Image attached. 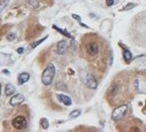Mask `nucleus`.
<instances>
[{"label": "nucleus", "mask_w": 146, "mask_h": 132, "mask_svg": "<svg viewBox=\"0 0 146 132\" xmlns=\"http://www.w3.org/2000/svg\"><path fill=\"white\" fill-rule=\"evenodd\" d=\"M84 53L89 58H96L100 53V43L98 39H86L83 45Z\"/></svg>", "instance_id": "f257e3e1"}, {"label": "nucleus", "mask_w": 146, "mask_h": 132, "mask_svg": "<svg viewBox=\"0 0 146 132\" xmlns=\"http://www.w3.org/2000/svg\"><path fill=\"white\" fill-rule=\"evenodd\" d=\"M56 73V68L53 63H49L42 74V82L44 85H50Z\"/></svg>", "instance_id": "f03ea898"}, {"label": "nucleus", "mask_w": 146, "mask_h": 132, "mask_svg": "<svg viewBox=\"0 0 146 132\" xmlns=\"http://www.w3.org/2000/svg\"><path fill=\"white\" fill-rule=\"evenodd\" d=\"M12 127H14L16 130H23L27 127V120L23 116H16L11 121Z\"/></svg>", "instance_id": "7ed1b4c3"}, {"label": "nucleus", "mask_w": 146, "mask_h": 132, "mask_svg": "<svg viewBox=\"0 0 146 132\" xmlns=\"http://www.w3.org/2000/svg\"><path fill=\"white\" fill-rule=\"evenodd\" d=\"M128 111V106L127 105H122L119 107L115 108L114 111L112 113V119L115 121H118L120 119H122L126 115Z\"/></svg>", "instance_id": "20e7f679"}, {"label": "nucleus", "mask_w": 146, "mask_h": 132, "mask_svg": "<svg viewBox=\"0 0 146 132\" xmlns=\"http://www.w3.org/2000/svg\"><path fill=\"white\" fill-rule=\"evenodd\" d=\"M84 82H85V84H86L87 87H89V89H96V87H98V81H96V77H94V76H92L91 74H89V73L85 74Z\"/></svg>", "instance_id": "39448f33"}, {"label": "nucleus", "mask_w": 146, "mask_h": 132, "mask_svg": "<svg viewBox=\"0 0 146 132\" xmlns=\"http://www.w3.org/2000/svg\"><path fill=\"white\" fill-rule=\"evenodd\" d=\"M23 102H25V96L21 95V93H16V95H14V96L10 99L9 104H10V106H12V107H16V106L21 105Z\"/></svg>", "instance_id": "423d86ee"}, {"label": "nucleus", "mask_w": 146, "mask_h": 132, "mask_svg": "<svg viewBox=\"0 0 146 132\" xmlns=\"http://www.w3.org/2000/svg\"><path fill=\"white\" fill-rule=\"evenodd\" d=\"M67 48H68V43L66 41H60L57 43V53L60 55H63L66 52Z\"/></svg>", "instance_id": "0eeeda50"}, {"label": "nucleus", "mask_w": 146, "mask_h": 132, "mask_svg": "<svg viewBox=\"0 0 146 132\" xmlns=\"http://www.w3.org/2000/svg\"><path fill=\"white\" fill-rule=\"evenodd\" d=\"M57 99L59 100L60 103H62L65 106H70L72 104L71 99L68 96H65V95H57Z\"/></svg>", "instance_id": "6e6552de"}, {"label": "nucleus", "mask_w": 146, "mask_h": 132, "mask_svg": "<svg viewBox=\"0 0 146 132\" xmlns=\"http://www.w3.org/2000/svg\"><path fill=\"white\" fill-rule=\"evenodd\" d=\"M30 77H31L30 74H29L27 72H23V73H21V74L18 75V78H17L18 84H19V85H23V84H25V82L29 81Z\"/></svg>", "instance_id": "1a4fd4ad"}, {"label": "nucleus", "mask_w": 146, "mask_h": 132, "mask_svg": "<svg viewBox=\"0 0 146 132\" xmlns=\"http://www.w3.org/2000/svg\"><path fill=\"white\" fill-rule=\"evenodd\" d=\"M122 47H123V58H124V60H125V62L129 63V62L132 60V53L130 52V50L126 49L124 46H122Z\"/></svg>", "instance_id": "9d476101"}, {"label": "nucleus", "mask_w": 146, "mask_h": 132, "mask_svg": "<svg viewBox=\"0 0 146 132\" xmlns=\"http://www.w3.org/2000/svg\"><path fill=\"white\" fill-rule=\"evenodd\" d=\"M14 93H15V87H13V84H6V87H5V95L6 96H11Z\"/></svg>", "instance_id": "9b49d317"}, {"label": "nucleus", "mask_w": 146, "mask_h": 132, "mask_svg": "<svg viewBox=\"0 0 146 132\" xmlns=\"http://www.w3.org/2000/svg\"><path fill=\"white\" fill-rule=\"evenodd\" d=\"M53 29H55V30L57 31V32H59L60 34H62L63 36H65V37H67V38H69V39H72L73 37L71 36V34H69L68 32H67L66 30H63V29H60L59 27H57V25H53Z\"/></svg>", "instance_id": "f8f14e48"}, {"label": "nucleus", "mask_w": 146, "mask_h": 132, "mask_svg": "<svg viewBox=\"0 0 146 132\" xmlns=\"http://www.w3.org/2000/svg\"><path fill=\"white\" fill-rule=\"evenodd\" d=\"M47 38H48V36L44 37V38H42L41 40H38V41H36V42H34V43H32V44H31V48L35 49L36 47V46H39L40 44H42L44 41H46V40H47Z\"/></svg>", "instance_id": "ddd939ff"}, {"label": "nucleus", "mask_w": 146, "mask_h": 132, "mask_svg": "<svg viewBox=\"0 0 146 132\" xmlns=\"http://www.w3.org/2000/svg\"><path fill=\"white\" fill-rule=\"evenodd\" d=\"M27 1V3L29 5H31V6L33 7V8H39L40 6V3L39 1H36V0H25Z\"/></svg>", "instance_id": "4468645a"}, {"label": "nucleus", "mask_w": 146, "mask_h": 132, "mask_svg": "<svg viewBox=\"0 0 146 132\" xmlns=\"http://www.w3.org/2000/svg\"><path fill=\"white\" fill-rule=\"evenodd\" d=\"M40 124H41V127L43 128V129L47 130L49 128V121H48V119L42 118L41 121H40Z\"/></svg>", "instance_id": "2eb2a0df"}, {"label": "nucleus", "mask_w": 146, "mask_h": 132, "mask_svg": "<svg viewBox=\"0 0 146 132\" xmlns=\"http://www.w3.org/2000/svg\"><path fill=\"white\" fill-rule=\"evenodd\" d=\"M80 114H81V111H80V110H74V111H72L70 114H69V117H70L71 119L72 118L74 119V118H77Z\"/></svg>", "instance_id": "dca6fc26"}, {"label": "nucleus", "mask_w": 146, "mask_h": 132, "mask_svg": "<svg viewBox=\"0 0 146 132\" xmlns=\"http://www.w3.org/2000/svg\"><path fill=\"white\" fill-rule=\"evenodd\" d=\"M9 1H10V0H2V1L0 2V13H1V12L3 11V9L8 5Z\"/></svg>", "instance_id": "f3484780"}, {"label": "nucleus", "mask_w": 146, "mask_h": 132, "mask_svg": "<svg viewBox=\"0 0 146 132\" xmlns=\"http://www.w3.org/2000/svg\"><path fill=\"white\" fill-rule=\"evenodd\" d=\"M135 6H136V4H135V3H129V4H127V6H125L123 8V11H127V10H130V9L134 8Z\"/></svg>", "instance_id": "a211bd4d"}, {"label": "nucleus", "mask_w": 146, "mask_h": 132, "mask_svg": "<svg viewBox=\"0 0 146 132\" xmlns=\"http://www.w3.org/2000/svg\"><path fill=\"white\" fill-rule=\"evenodd\" d=\"M15 38H16V35L13 34V33L7 35V40H8V41H13V40L15 39Z\"/></svg>", "instance_id": "6ab92c4d"}, {"label": "nucleus", "mask_w": 146, "mask_h": 132, "mask_svg": "<svg viewBox=\"0 0 146 132\" xmlns=\"http://www.w3.org/2000/svg\"><path fill=\"white\" fill-rule=\"evenodd\" d=\"M106 3L108 6H112V5H114V0H106Z\"/></svg>", "instance_id": "aec40b11"}, {"label": "nucleus", "mask_w": 146, "mask_h": 132, "mask_svg": "<svg viewBox=\"0 0 146 132\" xmlns=\"http://www.w3.org/2000/svg\"><path fill=\"white\" fill-rule=\"evenodd\" d=\"M72 17L74 18V19H76V21H81V17H80V16H78L77 14H72Z\"/></svg>", "instance_id": "412c9836"}, {"label": "nucleus", "mask_w": 146, "mask_h": 132, "mask_svg": "<svg viewBox=\"0 0 146 132\" xmlns=\"http://www.w3.org/2000/svg\"><path fill=\"white\" fill-rule=\"evenodd\" d=\"M23 52V48H18L17 49V53H18V54H21Z\"/></svg>", "instance_id": "4be33fe9"}, {"label": "nucleus", "mask_w": 146, "mask_h": 132, "mask_svg": "<svg viewBox=\"0 0 146 132\" xmlns=\"http://www.w3.org/2000/svg\"><path fill=\"white\" fill-rule=\"evenodd\" d=\"M0 96H1V83H0Z\"/></svg>", "instance_id": "5701e85b"}]
</instances>
